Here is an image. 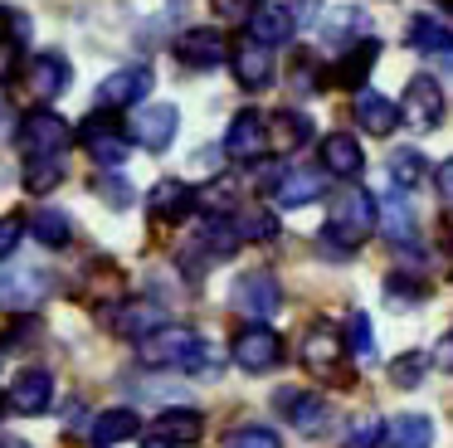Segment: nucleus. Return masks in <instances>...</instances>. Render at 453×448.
Masks as SVG:
<instances>
[{
    "label": "nucleus",
    "mask_w": 453,
    "mask_h": 448,
    "mask_svg": "<svg viewBox=\"0 0 453 448\" xmlns=\"http://www.w3.org/2000/svg\"><path fill=\"white\" fill-rule=\"evenodd\" d=\"M322 161H326V175L356 181V175H361V166H365V156H361V142H356V136L332 132V136L322 142Z\"/></svg>",
    "instance_id": "25"
},
{
    "label": "nucleus",
    "mask_w": 453,
    "mask_h": 448,
    "mask_svg": "<svg viewBox=\"0 0 453 448\" xmlns=\"http://www.w3.org/2000/svg\"><path fill=\"white\" fill-rule=\"evenodd\" d=\"M5 405L15 409V414H44V409L54 405V375L50 370H20V375H15V385H11V399H5Z\"/></svg>",
    "instance_id": "18"
},
{
    "label": "nucleus",
    "mask_w": 453,
    "mask_h": 448,
    "mask_svg": "<svg viewBox=\"0 0 453 448\" xmlns=\"http://www.w3.org/2000/svg\"><path fill=\"white\" fill-rule=\"evenodd\" d=\"M400 112H404V122H410L414 132H434V127L443 122V88L434 83L429 73H414L410 83H404Z\"/></svg>",
    "instance_id": "10"
},
{
    "label": "nucleus",
    "mask_w": 453,
    "mask_h": 448,
    "mask_svg": "<svg viewBox=\"0 0 453 448\" xmlns=\"http://www.w3.org/2000/svg\"><path fill=\"white\" fill-rule=\"evenodd\" d=\"M264 151H268V117L239 112L225 132V156L229 161H258Z\"/></svg>",
    "instance_id": "15"
},
{
    "label": "nucleus",
    "mask_w": 453,
    "mask_h": 448,
    "mask_svg": "<svg viewBox=\"0 0 453 448\" xmlns=\"http://www.w3.org/2000/svg\"><path fill=\"white\" fill-rule=\"evenodd\" d=\"M44 292H50V273H40V268L0 273V307L30 312V307H40V302H44Z\"/></svg>",
    "instance_id": "19"
},
{
    "label": "nucleus",
    "mask_w": 453,
    "mask_h": 448,
    "mask_svg": "<svg viewBox=\"0 0 453 448\" xmlns=\"http://www.w3.org/2000/svg\"><path fill=\"white\" fill-rule=\"evenodd\" d=\"M151 68L147 64H132V68H118V73H108L98 83V107L103 112H118V107H142L151 93Z\"/></svg>",
    "instance_id": "7"
},
{
    "label": "nucleus",
    "mask_w": 453,
    "mask_h": 448,
    "mask_svg": "<svg viewBox=\"0 0 453 448\" xmlns=\"http://www.w3.org/2000/svg\"><path fill=\"white\" fill-rule=\"evenodd\" d=\"M15 54H20L15 44H0V83H5V78L15 73Z\"/></svg>",
    "instance_id": "46"
},
{
    "label": "nucleus",
    "mask_w": 453,
    "mask_h": 448,
    "mask_svg": "<svg viewBox=\"0 0 453 448\" xmlns=\"http://www.w3.org/2000/svg\"><path fill=\"white\" fill-rule=\"evenodd\" d=\"M147 448H166V444H157V438H151V444H147Z\"/></svg>",
    "instance_id": "48"
},
{
    "label": "nucleus",
    "mask_w": 453,
    "mask_h": 448,
    "mask_svg": "<svg viewBox=\"0 0 453 448\" xmlns=\"http://www.w3.org/2000/svg\"><path fill=\"white\" fill-rule=\"evenodd\" d=\"M258 10V0H215V15L225 19V25H249Z\"/></svg>",
    "instance_id": "40"
},
{
    "label": "nucleus",
    "mask_w": 453,
    "mask_h": 448,
    "mask_svg": "<svg viewBox=\"0 0 453 448\" xmlns=\"http://www.w3.org/2000/svg\"><path fill=\"white\" fill-rule=\"evenodd\" d=\"M375 58H380V39H356V44L332 64L326 83H332V88H346V93H361V83L371 78Z\"/></svg>",
    "instance_id": "14"
},
{
    "label": "nucleus",
    "mask_w": 453,
    "mask_h": 448,
    "mask_svg": "<svg viewBox=\"0 0 453 448\" xmlns=\"http://www.w3.org/2000/svg\"><path fill=\"white\" fill-rule=\"evenodd\" d=\"M234 224H239V239H258V243H273V239H278V220H273V210H258V205L239 210V214H234Z\"/></svg>",
    "instance_id": "35"
},
{
    "label": "nucleus",
    "mask_w": 453,
    "mask_h": 448,
    "mask_svg": "<svg viewBox=\"0 0 453 448\" xmlns=\"http://www.w3.org/2000/svg\"><path fill=\"white\" fill-rule=\"evenodd\" d=\"M157 424H161V434H166L171 444H196V438L205 434V419H200L196 409H166Z\"/></svg>",
    "instance_id": "33"
},
{
    "label": "nucleus",
    "mask_w": 453,
    "mask_h": 448,
    "mask_svg": "<svg viewBox=\"0 0 453 448\" xmlns=\"http://www.w3.org/2000/svg\"><path fill=\"white\" fill-rule=\"evenodd\" d=\"M346 336H351V356L361 360V366H371L375 360V331H371V317H365V312H351Z\"/></svg>",
    "instance_id": "37"
},
{
    "label": "nucleus",
    "mask_w": 453,
    "mask_h": 448,
    "mask_svg": "<svg viewBox=\"0 0 453 448\" xmlns=\"http://www.w3.org/2000/svg\"><path fill=\"white\" fill-rule=\"evenodd\" d=\"M234 307H239V317H249V327H268V317L278 312V278L273 273L234 278Z\"/></svg>",
    "instance_id": "9"
},
{
    "label": "nucleus",
    "mask_w": 453,
    "mask_h": 448,
    "mask_svg": "<svg viewBox=\"0 0 453 448\" xmlns=\"http://www.w3.org/2000/svg\"><path fill=\"white\" fill-rule=\"evenodd\" d=\"M225 54H229L225 35H219L215 25H196V29H186V35L176 39V64L180 68H215Z\"/></svg>",
    "instance_id": "16"
},
{
    "label": "nucleus",
    "mask_w": 453,
    "mask_h": 448,
    "mask_svg": "<svg viewBox=\"0 0 453 448\" xmlns=\"http://www.w3.org/2000/svg\"><path fill=\"white\" fill-rule=\"evenodd\" d=\"M371 229H375V195L346 190V195H336V200H332V220H326L322 239L326 243L342 239V249L351 253L361 239H371Z\"/></svg>",
    "instance_id": "2"
},
{
    "label": "nucleus",
    "mask_w": 453,
    "mask_h": 448,
    "mask_svg": "<svg viewBox=\"0 0 453 448\" xmlns=\"http://www.w3.org/2000/svg\"><path fill=\"white\" fill-rule=\"evenodd\" d=\"M429 175V166H424V151L419 146H400V151L390 156V181H395V190H419V181Z\"/></svg>",
    "instance_id": "30"
},
{
    "label": "nucleus",
    "mask_w": 453,
    "mask_h": 448,
    "mask_svg": "<svg viewBox=\"0 0 453 448\" xmlns=\"http://www.w3.org/2000/svg\"><path fill=\"white\" fill-rule=\"evenodd\" d=\"M273 409L288 419V424L297 429V434H317V429L326 424V399L317 395V390H297V385H283L273 395Z\"/></svg>",
    "instance_id": "11"
},
{
    "label": "nucleus",
    "mask_w": 453,
    "mask_h": 448,
    "mask_svg": "<svg viewBox=\"0 0 453 448\" xmlns=\"http://www.w3.org/2000/svg\"><path fill=\"white\" fill-rule=\"evenodd\" d=\"M229 448H283V438H278L273 429H264V424H244V429L229 434Z\"/></svg>",
    "instance_id": "39"
},
{
    "label": "nucleus",
    "mask_w": 453,
    "mask_h": 448,
    "mask_svg": "<svg viewBox=\"0 0 453 448\" xmlns=\"http://www.w3.org/2000/svg\"><path fill=\"white\" fill-rule=\"evenodd\" d=\"M20 234H25V220H20V214H5V220H0V259H5V253H15Z\"/></svg>",
    "instance_id": "42"
},
{
    "label": "nucleus",
    "mask_w": 453,
    "mask_h": 448,
    "mask_svg": "<svg viewBox=\"0 0 453 448\" xmlns=\"http://www.w3.org/2000/svg\"><path fill=\"white\" fill-rule=\"evenodd\" d=\"M0 409H5V399H0Z\"/></svg>",
    "instance_id": "49"
},
{
    "label": "nucleus",
    "mask_w": 453,
    "mask_h": 448,
    "mask_svg": "<svg viewBox=\"0 0 453 448\" xmlns=\"http://www.w3.org/2000/svg\"><path fill=\"white\" fill-rule=\"evenodd\" d=\"M273 132H278V151H293V146H307L312 142V117L303 112H278L273 117Z\"/></svg>",
    "instance_id": "34"
},
{
    "label": "nucleus",
    "mask_w": 453,
    "mask_h": 448,
    "mask_svg": "<svg viewBox=\"0 0 453 448\" xmlns=\"http://www.w3.org/2000/svg\"><path fill=\"white\" fill-rule=\"evenodd\" d=\"M137 356L161 370H210L215 366V346L196 327H180V321H166L147 341H137Z\"/></svg>",
    "instance_id": "1"
},
{
    "label": "nucleus",
    "mask_w": 453,
    "mask_h": 448,
    "mask_svg": "<svg viewBox=\"0 0 453 448\" xmlns=\"http://www.w3.org/2000/svg\"><path fill=\"white\" fill-rule=\"evenodd\" d=\"M157 327H166L157 302H137V297H132V302H122V307L112 312V331L127 336V341H147Z\"/></svg>",
    "instance_id": "24"
},
{
    "label": "nucleus",
    "mask_w": 453,
    "mask_h": 448,
    "mask_svg": "<svg viewBox=\"0 0 453 448\" xmlns=\"http://www.w3.org/2000/svg\"><path fill=\"white\" fill-rule=\"evenodd\" d=\"M147 210H151V220H161V224H180L200 210V190L186 181H157L147 195Z\"/></svg>",
    "instance_id": "12"
},
{
    "label": "nucleus",
    "mask_w": 453,
    "mask_h": 448,
    "mask_svg": "<svg viewBox=\"0 0 453 448\" xmlns=\"http://www.w3.org/2000/svg\"><path fill=\"white\" fill-rule=\"evenodd\" d=\"M375 224L385 229V239L395 243V249H404V253H419V220H414V205H410V195L404 190H385V195H375Z\"/></svg>",
    "instance_id": "3"
},
{
    "label": "nucleus",
    "mask_w": 453,
    "mask_h": 448,
    "mask_svg": "<svg viewBox=\"0 0 453 448\" xmlns=\"http://www.w3.org/2000/svg\"><path fill=\"white\" fill-rule=\"evenodd\" d=\"M190 243H200V249H205V259H234L239 253V224H234V214H205V224H200V234Z\"/></svg>",
    "instance_id": "22"
},
{
    "label": "nucleus",
    "mask_w": 453,
    "mask_h": 448,
    "mask_svg": "<svg viewBox=\"0 0 453 448\" xmlns=\"http://www.w3.org/2000/svg\"><path fill=\"white\" fill-rule=\"evenodd\" d=\"M385 444V419L380 414H356L346 429V448H380Z\"/></svg>",
    "instance_id": "36"
},
{
    "label": "nucleus",
    "mask_w": 453,
    "mask_h": 448,
    "mask_svg": "<svg viewBox=\"0 0 453 448\" xmlns=\"http://www.w3.org/2000/svg\"><path fill=\"white\" fill-rule=\"evenodd\" d=\"M424 370H429V360H424V351H404V356L390 366V380H395L400 390H410V385H419V380H424Z\"/></svg>",
    "instance_id": "38"
},
{
    "label": "nucleus",
    "mask_w": 453,
    "mask_h": 448,
    "mask_svg": "<svg viewBox=\"0 0 453 448\" xmlns=\"http://www.w3.org/2000/svg\"><path fill=\"white\" fill-rule=\"evenodd\" d=\"M429 444H434L429 414H395L385 424V448H429Z\"/></svg>",
    "instance_id": "28"
},
{
    "label": "nucleus",
    "mask_w": 453,
    "mask_h": 448,
    "mask_svg": "<svg viewBox=\"0 0 453 448\" xmlns=\"http://www.w3.org/2000/svg\"><path fill=\"white\" fill-rule=\"evenodd\" d=\"M69 83H73V68H69V58L64 54H35L30 58V88H35V97H64L69 93Z\"/></svg>",
    "instance_id": "21"
},
{
    "label": "nucleus",
    "mask_w": 453,
    "mask_h": 448,
    "mask_svg": "<svg viewBox=\"0 0 453 448\" xmlns=\"http://www.w3.org/2000/svg\"><path fill=\"white\" fill-rule=\"evenodd\" d=\"M30 234L44 243V249H64L69 234H73V224H69V214H59V210H40V214H30Z\"/></svg>",
    "instance_id": "32"
},
{
    "label": "nucleus",
    "mask_w": 453,
    "mask_h": 448,
    "mask_svg": "<svg viewBox=\"0 0 453 448\" xmlns=\"http://www.w3.org/2000/svg\"><path fill=\"white\" fill-rule=\"evenodd\" d=\"M449 44H453V29H449V25H439V19H429V15H414V19H410V49L453 58Z\"/></svg>",
    "instance_id": "29"
},
{
    "label": "nucleus",
    "mask_w": 453,
    "mask_h": 448,
    "mask_svg": "<svg viewBox=\"0 0 453 448\" xmlns=\"http://www.w3.org/2000/svg\"><path fill=\"white\" fill-rule=\"evenodd\" d=\"M229 64H234L239 88H249V93H264V88L273 83V49L254 44V39H239Z\"/></svg>",
    "instance_id": "17"
},
{
    "label": "nucleus",
    "mask_w": 453,
    "mask_h": 448,
    "mask_svg": "<svg viewBox=\"0 0 453 448\" xmlns=\"http://www.w3.org/2000/svg\"><path fill=\"white\" fill-rule=\"evenodd\" d=\"M326 200V171L317 166H283L273 181V205L278 210H303V205Z\"/></svg>",
    "instance_id": "5"
},
{
    "label": "nucleus",
    "mask_w": 453,
    "mask_h": 448,
    "mask_svg": "<svg viewBox=\"0 0 453 448\" xmlns=\"http://www.w3.org/2000/svg\"><path fill=\"white\" fill-rule=\"evenodd\" d=\"M20 146L25 156H64V146H69V122H64L59 112H50V107H35V112L20 117Z\"/></svg>",
    "instance_id": "4"
},
{
    "label": "nucleus",
    "mask_w": 453,
    "mask_h": 448,
    "mask_svg": "<svg viewBox=\"0 0 453 448\" xmlns=\"http://www.w3.org/2000/svg\"><path fill=\"white\" fill-rule=\"evenodd\" d=\"M132 434H142V414H137V409H103V414L88 424V438L98 448L122 444V438H132Z\"/></svg>",
    "instance_id": "27"
},
{
    "label": "nucleus",
    "mask_w": 453,
    "mask_h": 448,
    "mask_svg": "<svg viewBox=\"0 0 453 448\" xmlns=\"http://www.w3.org/2000/svg\"><path fill=\"white\" fill-rule=\"evenodd\" d=\"M293 83L303 88V93H317V88H322V83H317V64H312V54H303V58L293 64Z\"/></svg>",
    "instance_id": "43"
},
{
    "label": "nucleus",
    "mask_w": 453,
    "mask_h": 448,
    "mask_svg": "<svg viewBox=\"0 0 453 448\" xmlns=\"http://www.w3.org/2000/svg\"><path fill=\"white\" fill-rule=\"evenodd\" d=\"M439 366H443V370H453V336H443V346H439Z\"/></svg>",
    "instance_id": "47"
},
{
    "label": "nucleus",
    "mask_w": 453,
    "mask_h": 448,
    "mask_svg": "<svg viewBox=\"0 0 453 448\" xmlns=\"http://www.w3.org/2000/svg\"><path fill=\"white\" fill-rule=\"evenodd\" d=\"M15 122H20V117H15V107H11V97L0 93V142H5V136L15 132Z\"/></svg>",
    "instance_id": "45"
},
{
    "label": "nucleus",
    "mask_w": 453,
    "mask_h": 448,
    "mask_svg": "<svg viewBox=\"0 0 453 448\" xmlns=\"http://www.w3.org/2000/svg\"><path fill=\"white\" fill-rule=\"evenodd\" d=\"M79 146L103 166V171H118V166L127 161L132 142H127V132H122L118 122H108V117H88V122L79 127Z\"/></svg>",
    "instance_id": "8"
},
{
    "label": "nucleus",
    "mask_w": 453,
    "mask_h": 448,
    "mask_svg": "<svg viewBox=\"0 0 453 448\" xmlns=\"http://www.w3.org/2000/svg\"><path fill=\"white\" fill-rule=\"evenodd\" d=\"M351 112H356V122H361L371 136H385V132H395V122H400V107H395L385 93H375V88H361V93H356Z\"/></svg>",
    "instance_id": "23"
},
{
    "label": "nucleus",
    "mask_w": 453,
    "mask_h": 448,
    "mask_svg": "<svg viewBox=\"0 0 453 448\" xmlns=\"http://www.w3.org/2000/svg\"><path fill=\"white\" fill-rule=\"evenodd\" d=\"M98 195L112 205V210H127V205H132V190H127V181H118V175H108V181H98Z\"/></svg>",
    "instance_id": "41"
},
{
    "label": "nucleus",
    "mask_w": 453,
    "mask_h": 448,
    "mask_svg": "<svg viewBox=\"0 0 453 448\" xmlns=\"http://www.w3.org/2000/svg\"><path fill=\"white\" fill-rule=\"evenodd\" d=\"M229 351H234V360L244 370H254V375H258V370H273L278 360H283V341H278L273 327H244Z\"/></svg>",
    "instance_id": "13"
},
{
    "label": "nucleus",
    "mask_w": 453,
    "mask_h": 448,
    "mask_svg": "<svg viewBox=\"0 0 453 448\" xmlns=\"http://www.w3.org/2000/svg\"><path fill=\"white\" fill-rule=\"evenodd\" d=\"M176 127H180V112L171 103H151V107H137L132 112V127H127V142H137L142 151H166L176 142Z\"/></svg>",
    "instance_id": "6"
},
{
    "label": "nucleus",
    "mask_w": 453,
    "mask_h": 448,
    "mask_svg": "<svg viewBox=\"0 0 453 448\" xmlns=\"http://www.w3.org/2000/svg\"><path fill=\"white\" fill-rule=\"evenodd\" d=\"M336 351H342L336 327L332 321H317V327L307 331V341H303V360L317 370V375H336Z\"/></svg>",
    "instance_id": "26"
},
{
    "label": "nucleus",
    "mask_w": 453,
    "mask_h": 448,
    "mask_svg": "<svg viewBox=\"0 0 453 448\" xmlns=\"http://www.w3.org/2000/svg\"><path fill=\"white\" fill-rule=\"evenodd\" d=\"M64 181V156H35L25 161V190L30 195H50Z\"/></svg>",
    "instance_id": "31"
},
{
    "label": "nucleus",
    "mask_w": 453,
    "mask_h": 448,
    "mask_svg": "<svg viewBox=\"0 0 453 448\" xmlns=\"http://www.w3.org/2000/svg\"><path fill=\"white\" fill-rule=\"evenodd\" d=\"M293 29H297V19H293V10L288 5H258L254 10V19H249V39L254 44H264V49H278V44H288L293 39Z\"/></svg>",
    "instance_id": "20"
},
{
    "label": "nucleus",
    "mask_w": 453,
    "mask_h": 448,
    "mask_svg": "<svg viewBox=\"0 0 453 448\" xmlns=\"http://www.w3.org/2000/svg\"><path fill=\"white\" fill-rule=\"evenodd\" d=\"M434 185H439V195L449 200V210H453V156L439 166V171H434Z\"/></svg>",
    "instance_id": "44"
}]
</instances>
